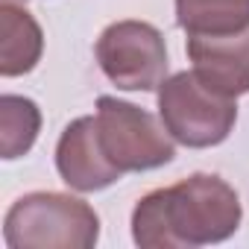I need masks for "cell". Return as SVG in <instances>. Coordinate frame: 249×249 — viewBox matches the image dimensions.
Segmentation results:
<instances>
[{
	"mask_svg": "<svg viewBox=\"0 0 249 249\" xmlns=\"http://www.w3.org/2000/svg\"><path fill=\"white\" fill-rule=\"evenodd\" d=\"M41 56V30L30 12L3 3L0 9V71L3 76H18L36 68Z\"/></svg>",
	"mask_w": 249,
	"mask_h": 249,
	"instance_id": "obj_8",
	"label": "cell"
},
{
	"mask_svg": "<svg viewBox=\"0 0 249 249\" xmlns=\"http://www.w3.org/2000/svg\"><path fill=\"white\" fill-rule=\"evenodd\" d=\"M97 62L103 73L126 91H153L164 82L167 50L153 24L117 21L97 41Z\"/></svg>",
	"mask_w": 249,
	"mask_h": 249,
	"instance_id": "obj_5",
	"label": "cell"
},
{
	"mask_svg": "<svg viewBox=\"0 0 249 249\" xmlns=\"http://www.w3.org/2000/svg\"><path fill=\"white\" fill-rule=\"evenodd\" d=\"M188 56L194 73L220 94L249 91V24L234 33H191Z\"/></svg>",
	"mask_w": 249,
	"mask_h": 249,
	"instance_id": "obj_6",
	"label": "cell"
},
{
	"mask_svg": "<svg viewBox=\"0 0 249 249\" xmlns=\"http://www.w3.org/2000/svg\"><path fill=\"white\" fill-rule=\"evenodd\" d=\"M237 223V194L223 179L202 173L147 194L132 214L135 243L144 249L217 243L234 234Z\"/></svg>",
	"mask_w": 249,
	"mask_h": 249,
	"instance_id": "obj_1",
	"label": "cell"
},
{
	"mask_svg": "<svg viewBox=\"0 0 249 249\" xmlns=\"http://www.w3.org/2000/svg\"><path fill=\"white\" fill-rule=\"evenodd\" d=\"M159 108L164 129L185 147H214L226 141L237 117L234 97L220 94L194 71H182L161 82Z\"/></svg>",
	"mask_w": 249,
	"mask_h": 249,
	"instance_id": "obj_2",
	"label": "cell"
},
{
	"mask_svg": "<svg viewBox=\"0 0 249 249\" xmlns=\"http://www.w3.org/2000/svg\"><path fill=\"white\" fill-rule=\"evenodd\" d=\"M176 18L188 33H234L249 24V0H176Z\"/></svg>",
	"mask_w": 249,
	"mask_h": 249,
	"instance_id": "obj_9",
	"label": "cell"
},
{
	"mask_svg": "<svg viewBox=\"0 0 249 249\" xmlns=\"http://www.w3.org/2000/svg\"><path fill=\"white\" fill-rule=\"evenodd\" d=\"M94 132H97V147L103 159L120 176L129 170L161 167L173 159V144L159 126V120L132 103L100 97Z\"/></svg>",
	"mask_w": 249,
	"mask_h": 249,
	"instance_id": "obj_4",
	"label": "cell"
},
{
	"mask_svg": "<svg viewBox=\"0 0 249 249\" xmlns=\"http://www.w3.org/2000/svg\"><path fill=\"white\" fill-rule=\"evenodd\" d=\"M38 108L33 100L24 97H12L6 94L0 100V147H3V159H18L24 156L38 132Z\"/></svg>",
	"mask_w": 249,
	"mask_h": 249,
	"instance_id": "obj_10",
	"label": "cell"
},
{
	"mask_svg": "<svg viewBox=\"0 0 249 249\" xmlns=\"http://www.w3.org/2000/svg\"><path fill=\"white\" fill-rule=\"evenodd\" d=\"M56 164L62 179L76 191H100L120 179V173L103 159L97 147L94 117H79L65 129L56 150Z\"/></svg>",
	"mask_w": 249,
	"mask_h": 249,
	"instance_id": "obj_7",
	"label": "cell"
},
{
	"mask_svg": "<svg viewBox=\"0 0 249 249\" xmlns=\"http://www.w3.org/2000/svg\"><path fill=\"white\" fill-rule=\"evenodd\" d=\"M97 214L82 202L62 194H30L6 214V243L12 249L36 246H79L97 243Z\"/></svg>",
	"mask_w": 249,
	"mask_h": 249,
	"instance_id": "obj_3",
	"label": "cell"
}]
</instances>
